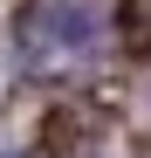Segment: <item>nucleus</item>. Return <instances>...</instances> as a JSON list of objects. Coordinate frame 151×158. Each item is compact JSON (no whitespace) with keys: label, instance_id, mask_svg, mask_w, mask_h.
I'll return each mask as SVG.
<instances>
[{"label":"nucleus","instance_id":"nucleus-1","mask_svg":"<svg viewBox=\"0 0 151 158\" xmlns=\"http://www.w3.org/2000/svg\"><path fill=\"white\" fill-rule=\"evenodd\" d=\"M96 55V14L83 0H41L28 14V28H21V62L35 76H62L76 62Z\"/></svg>","mask_w":151,"mask_h":158},{"label":"nucleus","instance_id":"nucleus-2","mask_svg":"<svg viewBox=\"0 0 151 158\" xmlns=\"http://www.w3.org/2000/svg\"><path fill=\"white\" fill-rule=\"evenodd\" d=\"M117 35L131 48H151V0H117Z\"/></svg>","mask_w":151,"mask_h":158}]
</instances>
